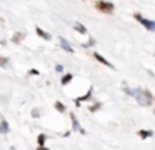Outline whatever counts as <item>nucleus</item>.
I'll use <instances>...</instances> for the list:
<instances>
[{"label":"nucleus","mask_w":155,"mask_h":150,"mask_svg":"<svg viewBox=\"0 0 155 150\" xmlns=\"http://www.w3.org/2000/svg\"><path fill=\"white\" fill-rule=\"evenodd\" d=\"M132 97H135V100H137L138 103H140L142 107H148V105H152V102H153V95H152L148 90H143V88H135L134 90V95Z\"/></svg>","instance_id":"f257e3e1"},{"label":"nucleus","mask_w":155,"mask_h":150,"mask_svg":"<svg viewBox=\"0 0 155 150\" xmlns=\"http://www.w3.org/2000/svg\"><path fill=\"white\" fill-rule=\"evenodd\" d=\"M95 8L102 13H114V3L107 2V0H97L95 3Z\"/></svg>","instance_id":"f03ea898"},{"label":"nucleus","mask_w":155,"mask_h":150,"mask_svg":"<svg viewBox=\"0 0 155 150\" xmlns=\"http://www.w3.org/2000/svg\"><path fill=\"white\" fill-rule=\"evenodd\" d=\"M134 17H135V20H138V23H142V25H143L147 30H150V32H155V22H153V20L145 18V17H142L140 13H134Z\"/></svg>","instance_id":"7ed1b4c3"},{"label":"nucleus","mask_w":155,"mask_h":150,"mask_svg":"<svg viewBox=\"0 0 155 150\" xmlns=\"http://www.w3.org/2000/svg\"><path fill=\"white\" fill-rule=\"evenodd\" d=\"M58 43L62 45V48H64L65 52L74 53V47H72V45H70V42H68V40H65L64 37H60V38H58Z\"/></svg>","instance_id":"20e7f679"},{"label":"nucleus","mask_w":155,"mask_h":150,"mask_svg":"<svg viewBox=\"0 0 155 150\" xmlns=\"http://www.w3.org/2000/svg\"><path fill=\"white\" fill-rule=\"evenodd\" d=\"M70 118H72V125H74L72 128H74V130H77V132H80V133H84V135H85V128H82V125L78 123L77 117H75L74 113H70Z\"/></svg>","instance_id":"39448f33"},{"label":"nucleus","mask_w":155,"mask_h":150,"mask_svg":"<svg viewBox=\"0 0 155 150\" xmlns=\"http://www.w3.org/2000/svg\"><path fill=\"white\" fill-rule=\"evenodd\" d=\"M35 32H37V35L40 37V38L47 40V42H48V40H52V35H50V33H47L44 28H40V27H35Z\"/></svg>","instance_id":"423d86ee"},{"label":"nucleus","mask_w":155,"mask_h":150,"mask_svg":"<svg viewBox=\"0 0 155 150\" xmlns=\"http://www.w3.org/2000/svg\"><path fill=\"white\" fill-rule=\"evenodd\" d=\"M94 57H95V60H98V62H100V63H104L105 67H110V68H114V65H112V63L108 62L107 58H104V57H102V55H100V53H98V52H95V53H94Z\"/></svg>","instance_id":"0eeeda50"},{"label":"nucleus","mask_w":155,"mask_h":150,"mask_svg":"<svg viewBox=\"0 0 155 150\" xmlns=\"http://www.w3.org/2000/svg\"><path fill=\"white\" fill-rule=\"evenodd\" d=\"M92 93H94V88H90V90H88V92L85 93L84 97H80V98H77V100H75V103H77V105H80L82 102H87V100H90V98H92Z\"/></svg>","instance_id":"6e6552de"},{"label":"nucleus","mask_w":155,"mask_h":150,"mask_svg":"<svg viewBox=\"0 0 155 150\" xmlns=\"http://www.w3.org/2000/svg\"><path fill=\"white\" fill-rule=\"evenodd\" d=\"M74 28L77 30L78 33H84V35H87V28H85V27L82 25L80 22H74Z\"/></svg>","instance_id":"1a4fd4ad"},{"label":"nucleus","mask_w":155,"mask_h":150,"mask_svg":"<svg viewBox=\"0 0 155 150\" xmlns=\"http://www.w3.org/2000/svg\"><path fill=\"white\" fill-rule=\"evenodd\" d=\"M138 135H140V138L147 140V138H150V137L153 135V132H152V130H138Z\"/></svg>","instance_id":"9d476101"},{"label":"nucleus","mask_w":155,"mask_h":150,"mask_svg":"<svg viewBox=\"0 0 155 150\" xmlns=\"http://www.w3.org/2000/svg\"><path fill=\"white\" fill-rule=\"evenodd\" d=\"M8 130H10L8 122H7V120H2V123H0V133H7Z\"/></svg>","instance_id":"9b49d317"},{"label":"nucleus","mask_w":155,"mask_h":150,"mask_svg":"<svg viewBox=\"0 0 155 150\" xmlns=\"http://www.w3.org/2000/svg\"><path fill=\"white\" fill-rule=\"evenodd\" d=\"M72 77H74V75H72V73H65V75L64 77H62V80H60V83H62V85H67V83L68 82H70V80H72Z\"/></svg>","instance_id":"f8f14e48"},{"label":"nucleus","mask_w":155,"mask_h":150,"mask_svg":"<svg viewBox=\"0 0 155 150\" xmlns=\"http://www.w3.org/2000/svg\"><path fill=\"white\" fill-rule=\"evenodd\" d=\"M22 40H24V33H18L17 32L14 37H12V42H14V43H20Z\"/></svg>","instance_id":"ddd939ff"},{"label":"nucleus","mask_w":155,"mask_h":150,"mask_svg":"<svg viewBox=\"0 0 155 150\" xmlns=\"http://www.w3.org/2000/svg\"><path fill=\"white\" fill-rule=\"evenodd\" d=\"M45 140H47V137H45V133H40V135H38V138H37V142H38V147H44V145H45Z\"/></svg>","instance_id":"4468645a"},{"label":"nucleus","mask_w":155,"mask_h":150,"mask_svg":"<svg viewBox=\"0 0 155 150\" xmlns=\"http://www.w3.org/2000/svg\"><path fill=\"white\" fill-rule=\"evenodd\" d=\"M0 67H4V68H7V67H8V58H7V57L0 55Z\"/></svg>","instance_id":"2eb2a0df"},{"label":"nucleus","mask_w":155,"mask_h":150,"mask_svg":"<svg viewBox=\"0 0 155 150\" xmlns=\"http://www.w3.org/2000/svg\"><path fill=\"white\" fill-rule=\"evenodd\" d=\"M55 108H57L58 112H62V113H64L65 110H67V108H65V105H64L62 102H55Z\"/></svg>","instance_id":"dca6fc26"},{"label":"nucleus","mask_w":155,"mask_h":150,"mask_svg":"<svg viewBox=\"0 0 155 150\" xmlns=\"http://www.w3.org/2000/svg\"><path fill=\"white\" fill-rule=\"evenodd\" d=\"M100 107H102V103H100V102H95V103H94V105H92L88 110H90V112L94 113V112H97V110H100Z\"/></svg>","instance_id":"f3484780"},{"label":"nucleus","mask_w":155,"mask_h":150,"mask_svg":"<svg viewBox=\"0 0 155 150\" xmlns=\"http://www.w3.org/2000/svg\"><path fill=\"white\" fill-rule=\"evenodd\" d=\"M28 73H30V75H40V72L35 70V68H30V70H28Z\"/></svg>","instance_id":"a211bd4d"},{"label":"nucleus","mask_w":155,"mask_h":150,"mask_svg":"<svg viewBox=\"0 0 155 150\" xmlns=\"http://www.w3.org/2000/svg\"><path fill=\"white\" fill-rule=\"evenodd\" d=\"M55 70H57V72H64V67H62V65H57V67H55Z\"/></svg>","instance_id":"6ab92c4d"},{"label":"nucleus","mask_w":155,"mask_h":150,"mask_svg":"<svg viewBox=\"0 0 155 150\" xmlns=\"http://www.w3.org/2000/svg\"><path fill=\"white\" fill-rule=\"evenodd\" d=\"M32 115H34V117H35V118H37V117H38V115H40V113H38V110H37V108H34V113H32Z\"/></svg>","instance_id":"aec40b11"},{"label":"nucleus","mask_w":155,"mask_h":150,"mask_svg":"<svg viewBox=\"0 0 155 150\" xmlns=\"http://www.w3.org/2000/svg\"><path fill=\"white\" fill-rule=\"evenodd\" d=\"M153 113H155V110H153Z\"/></svg>","instance_id":"412c9836"}]
</instances>
